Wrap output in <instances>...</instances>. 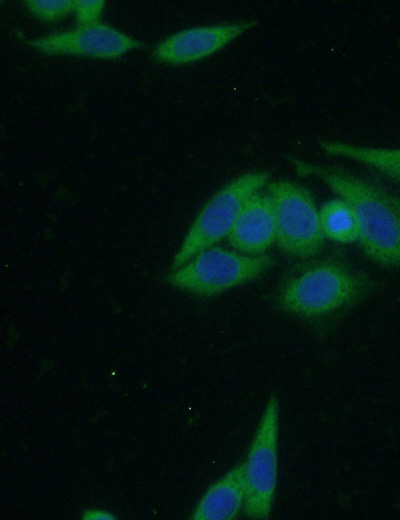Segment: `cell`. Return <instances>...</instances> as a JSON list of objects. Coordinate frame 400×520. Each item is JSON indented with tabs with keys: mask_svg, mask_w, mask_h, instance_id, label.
<instances>
[{
	"mask_svg": "<svg viewBox=\"0 0 400 520\" xmlns=\"http://www.w3.org/2000/svg\"><path fill=\"white\" fill-rule=\"evenodd\" d=\"M289 162L297 175L319 179L351 206L359 224L358 241L369 259L388 268L400 265L399 194L339 166L296 156H289Z\"/></svg>",
	"mask_w": 400,
	"mask_h": 520,
	"instance_id": "obj_1",
	"label": "cell"
},
{
	"mask_svg": "<svg viewBox=\"0 0 400 520\" xmlns=\"http://www.w3.org/2000/svg\"><path fill=\"white\" fill-rule=\"evenodd\" d=\"M363 271L337 255L307 259L283 277L275 295L284 312L307 321H320L353 307L373 290Z\"/></svg>",
	"mask_w": 400,
	"mask_h": 520,
	"instance_id": "obj_2",
	"label": "cell"
},
{
	"mask_svg": "<svg viewBox=\"0 0 400 520\" xmlns=\"http://www.w3.org/2000/svg\"><path fill=\"white\" fill-rule=\"evenodd\" d=\"M267 171H249L229 181L201 207L178 250L171 269L228 237L246 200L267 185Z\"/></svg>",
	"mask_w": 400,
	"mask_h": 520,
	"instance_id": "obj_3",
	"label": "cell"
},
{
	"mask_svg": "<svg viewBox=\"0 0 400 520\" xmlns=\"http://www.w3.org/2000/svg\"><path fill=\"white\" fill-rule=\"evenodd\" d=\"M273 263L268 254L252 256L212 246L172 269L166 280L177 289L211 297L256 279Z\"/></svg>",
	"mask_w": 400,
	"mask_h": 520,
	"instance_id": "obj_4",
	"label": "cell"
},
{
	"mask_svg": "<svg viewBox=\"0 0 400 520\" xmlns=\"http://www.w3.org/2000/svg\"><path fill=\"white\" fill-rule=\"evenodd\" d=\"M267 193L275 216V242L281 252L297 259L315 257L326 237L311 191L296 182L278 179L267 183Z\"/></svg>",
	"mask_w": 400,
	"mask_h": 520,
	"instance_id": "obj_5",
	"label": "cell"
},
{
	"mask_svg": "<svg viewBox=\"0 0 400 520\" xmlns=\"http://www.w3.org/2000/svg\"><path fill=\"white\" fill-rule=\"evenodd\" d=\"M279 423V401L273 394L265 404L243 461L246 485L243 512L249 519H268L273 508L278 477Z\"/></svg>",
	"mask_w": 400,
	"mask_h": 520,
	"instance_id": "obj_6",
	"label": "cell"
},
{
	"mask_svg": "<svg viewBox=\"0 0 400 520\" xmlns=\"http://www.w3.org/2000/svg\"><path fill=\"white\" fill-rule=\"evenodd\" d=\"M26 43L49 56H76L100 60H117L128 52L144 46L143 42L101 21L29 39Z\"/></svg>",
	"mask_w": 400,
	"mask_h": 520,
	"instance_id": "obj_7",
	"label": "cell"
},
{
	"mask_svg": "<svg viewBox=\"0 0 400 520\" xmlns=\"http://www.w3.org/2000/svg\"><path fill=\"white\" fill-rule=\"evenodd\" d=\"M259 24L256 19L191 27L173 33L153 49V57L168 65H185L210 57Z\"/></svg>",
	"mask_w": 400,
	"mask_h": 520,
	"instance_id": "obj_8",
	"label": "cell"
},
{
	"mask_svg": "<svg viewBox=\"0 0 400 520\" xmlns=\"http://www.w3.org/2000/svg\"><path fill=\"white\" fill-rule=\"evenodd\" d=\"M233 248L246 255H262L276 241L273 205L268 193L258 191L244 203L228 235Z\"/></svg>",
	"mask_w": 400,
	"mask_h": 520,
	"instance_id": "obj_9",
	"label": "cell"
},
{
	"mask_svg": "<svg viewBox=\"0 0 400 520\" xmlns=\"http://www.w3.org/2000/svg\"><path fill=\"white\" fill-rule=\"evenodd\" d=\"M246 485L243 462L209 486L197 503L195 520H232L244 510Z\"/></svg>",
	"mask_w": 400,
	"mask_h": 520,
	"instance_id": "obj_10",
	"label": "cell"
},
{
	"mask_svg": "<svg viewBox=\"0 0 400 520\" xmlns=\"http://www.w3.org/2000/svg\"><path fill=\"white\" fill-rule=\"evenodd\" d=\"M319 146L328 155L349 158L400 181V148L366 147L328 139L320 140Z\"/></svg>",
	"mask_w": 400,
	"mask_h": 520,
	"instance_id": "obj_11",
	"label": "cell"
},
{
	"mask_svg": "<svg viewBox=\"0 0 400 520\" xmlns=\"http://www.w3.org/2000/svg\"><path fill=\"white\" fill-rule=\"evenodd\" d=\"M325 237L339 243H352L359 238V224L351 206L343 199L325 202L319 210Z\"/></svg>",
	"mask_w": 400,
	"mask_h": 520,
	"instance_id": "obj_12",
	"label": "cell"
},
{
	"mask_svg": "<svg viewBox=\"0 0 400 520\" xmlns=\"http://www.w3.org/2000/svg\"><path fill=\"white\" fill-rule=\"evenodd\" d=\"M25 8L43 22H57L73 13L74 0H27Z\"/></svg>",
	"mask_w": 400,
	"mask_h": 520,
	"instance_id": "obj_13",
	"label": "cell"
},
{
	"mask_svg": "<svg viewBox=\"0 0 400 520\" xmlns=\"http://www.w3.org/2000/svg\"><path fill=\"white\" fill-rule=\"evenodd\" d=\"M105 8L103 0H74L73 13L77 25H88L100 22Z\"/></svg>",
	"mask_w": 400,
	"mask_h": 520,
	"instance_id": "obj_14",
	"label": "cell"
},
{
	"mask_svg": "<svg viewBox=\"0 0 400 520\" xmlns=\"http://www.w3.org/2000/svg\"><path fill=\"white\" fill-rule=\"evenodd\" d=\"M82 518L86 520H112L116 517L114 514L108 512L107 510L100 508H91L85 510V512L82 515Z\"/></svg>",
	"mask_w": 400,
	"mask_h": 520,
	"instance_id": "obj_15",
	"label": "cell"
}]
</instances>
